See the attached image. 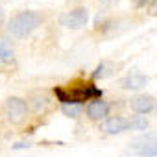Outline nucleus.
Here are the masks:
<instances>
[{
    "mask_svg": "<svg viewBox=\"0 0 157 157\" xmlns=\"http://www.w3.org/2000/svg\"><path fill=\"white\" fill-rule=\"evenodd\" d=\"M32 144L30 142H24V140H21V142H15L13 146H11V150H24V148H30Z\"/></svg>",
    "mask_w": 157,
    "mask_h": 157,
    "instance_id": "15",
    "label": "nucleus"
},
{
    "mask_svg": "<svg viewBox=\"0 0 157 157\" xmlns=\"http://www.w3.org/2000/svg\"><path fill=\"white\" fill-rule=\"evenodd\" d=\"M129 107L137 115H148L155 107V102H153V96H150V94H135L129 100Z\"/></svg>",
    "mask_w": 157,
    "mask_h": 157,
    "instance_id": "8",
    "label": "nucleus"
},
{
    "mask_svg": "<svg viewBox=\"0 0 157 157\" xmlns=\"http://www.w3.org/2000/svg\"><path fill=\"white\" fill-rule=\"evenodd\" d=\"M129 120V129H133V131H140V133H146L148 131V118L144 117V115H133L131 118H128Z\"/></svg>",
    "mask_w": 157,
    "mask_h": 157,
    "instance_id": "11",
    "label": "nucleus"
},
{
    "mask_svg": "<svg viewBox=\"0 0 157 157\" xmlns=\"http://www.w3.org/2000/svg\"><path fill=\"white\" fill-rule=\"evenodd\" d=\"M68 2H70V0H68ZM74 2H76V0H74Z\"/></svg>",
    "mask_w": 157,
    "mask_h": 157,
    "instance_id": "20",
    "label": "nucleus"
},
{
    "mask_svg": "<svg viewBox=\"0 0 157 157\" xmlns=\"http://www.w3.org/2000/svg\"><path fill=\"white\" fill-rule=\"evenodd\" d=\"M150 0H135V8H142L144 4H148Z\"/></svg>",
    "mask_w": 157,
    "mask_h": 157,
    "instance_id": "17",
    "label": "nucleus"
},
{
    "mask_svg": "<svg viewBox=\"0 0 157 157\" xmlns=\"http://www.w3.org/2000/svg\"><path fill=\"white\" fill-rule=\"evenodd\" d=\"M87 21H89V10L82 6L59 15V24L65 26L67 30H80L87 24Z\"/></svg>",
    "mask_w": 157,
    "mask_h": 157,
    "instance_id": "5",
    "label": "nucleus"
},
{
    "mask_svg": "<svg viewBox=\"0 0 157 157\" xmlns=\"http://www.w3.org/2000/svg\"><path fill=\"white\" fill-rule=\"evenodd\" d=\"M54 94L56 98L61 102V104H78L82 105L83 102L87 100H100L104 91L100 87H96L93 82L85 83V85H80V87H72V89H65V87H56L54 89Z\"/></svg>",
    "mask_w": 157,
    "mask_h": 157,
    "instance_id": "2",
    "label": "nucleus"
},
{
    "mask_svg": "<svg viewBox=\"0 0 157 157\" xmlns=\"http://www.w3.org/2000/svg\"><path fill=\"white\" fill-rule=\"evenodd\" d=\"M120 157H157V133L146 131L133 137Z\"/></svg>",
    "mask_w": 157,
    "mask_h": 157,
    "instance_id": "3",
    "label": "nucleus"
},
{
    "mask_svg": "<svg viewBox=\"0 0 157 157\" xmlns=\"http://www.w3.org/2000/svg\"><path fill=\"white\" fill-rule=\"evenodd\" d=\"M61 113L65 117H68V118H76L82 113V105H78V104H61Z\"/></svg>",
    "mask_w": 157,
    "mask_h": 157,
    "instance_id": "13",
    "label": "nucleus"
},
{
    "mask_svg": "<svg viewBox=\"0 0 157 157\" xmlns=\"http://www.w3.org/2000/svg\"><path fill=\"white\" fill-rule=\"evenodd\" d=\"M113 70H111V67L107 65V63H100L98 67H96V70L91 74V78L93 80H98V78H105V76H109Z\"/></svg>",
    "mask_w": 157,
    "mask_h": 157,
    "instance_id": "14",
    "label": "nucleus"
},
{
    "mask_svg": "<svg viewBox=\"0 0 157 157\" xmlns=\"http://www.w3.org/2000/svg\"><path fill=\"white\" fill-rule=\"evenodd\" d=\"M32 107H33L35 113H44V111L50 107V100H48L46 96L35 94V96H32Z\"/></svg>",
    "mask_w": 157,
    "mask_h": 157,
    "instance_id": "12",
    "label": "nucleus"
},
{
    "mask_svg": "<svg viewBox=\"0 0 157 157\" xmlns=\"http://www.w3.org/2000/svg\"><path fill=\"white\" fill-rule=\"evenodd\" d=\"M98 2H102V4H111V2H117V0H98Z\"/></svg>",
    "mask_w": 157,
    "mask_h": 157,
    "instance_id": "19",
    "label": "nucleus"
},
{
    "mask_svg": "<svg viewBox=\"0 0 157 157\" xmlns=\"http://www.w3.org/2000/svg\"><path fill=\"white\" fill-rule=\"evenodd\" d=\"M4 24V10H2V6H0V26Z\"/></svg>",
    "mask_w": 157,
    "mask_h": 157,
    "instance_id": "18",
    "label": "nucleus"
},
{
    "mask_svg": "<svg viewBox=\"0 0 157 157\" xmlns=\"http://www.w3.org/2000/svg\"><path fill=\"white\" fill-rule=\"evenodd\" d=\"M0 61L6 65L15 61V48H13L11 39L8 37H0Z\"/></svg>",
    "mask_w": 157,
    "mask_h": 157,
    "instance_id": "10",
    "label": "nucleus"
},
{
    "mask_svg": "<svg viewBox=\"0 0 157 157\" xmlns=\"http://www.w3.org/2000/svg\"><path fill=\"white\" fill-rule=\"evenodd\" d=\"M109 109H111V105H109L105 100H93V102H89L85 113H87V118H89V120H93V122H100V120L107 118Z\"/></svg>",
    "mask_w": 157,
    "mask_h": 157,
    "instance_id": "7",
    "label": "nucleus"
},
{
    "mask_svg": "<svg viewBox=\"0 0 157 157\" xmlns=\"http://www.w3.org/2000/svg\"><path fill=\"white\" fill-rule=\"evenodd\" d=\"M43 22V15L33 11V10H24V11H19L15 13L10 21H8V33L15 39H24L28 37L33 30H37Z\"/></svg>",
    "mask_w": 157,
    "mask_h": 157,
    "instance_id": "1",
    "label": "nucleus"
},
{
    "mask_svg": "<svg viewBox=\"0 0 157 157\" xmlns=\"http://www.w3.org/2000/svg\"><path fill=\"white\" fill-rule=\"evenodd\" d=\"M28 109H30L28 107V102L24 98H21V96H10L4 102V105H2V111L6 115V120L11 122L13 126H21L26 120Z\"/></svg>",
    "mask_w": 157,
    "mask_h": 157,
    "instance_id": "4",
    "label": "nucleus"
},
{
    "mask_svg": "<svg viewBox=\"0 0 157 157\" xmlns=\"http://www.w3.org/2000/svg\"><path fill=\"white\" fill-rule=\"evenodd\" d=\"M100 129H102L105 135H118V133H124L126 129H129V120L124 118V117L115 115V117L105 118V120L102 122Z\"/></svg>",
    "mask_w": 157,
    "mask_h": 157,
    "instance_id": "6",
    "label": "nucleus"
},
{
    "mask_svg": "<svg viewBox=\"0 0 157 157\" xmlns=\"http://www.w3.org/2000/svg\"><path fill=\"white\" fill-rule=\"evenodd\" d=\"M148 10H150V13H151V15H157V0H153V2L150 4V8H148Z\"/></svg>",
    "mask_w": 157,
    "mask_h": 157,
    "instance_id": "16",
    "label": "nucleus"
},
{
    "mask_svg": "<svg viewBox=\"0 0 157 157\" xmlns=\"http://www.w3.org/2000/svg\"><path fill=\"white\" fill-rule=\"evenodd\" d=\"M148 85V76L142 72H131L120 80V87L126 91H140Z\"/></svg>",
    "mask_w": 157,
    "mask_h": 157,
    "instance_id": "9",
    "label": "nucleus"
}]
</instances>
